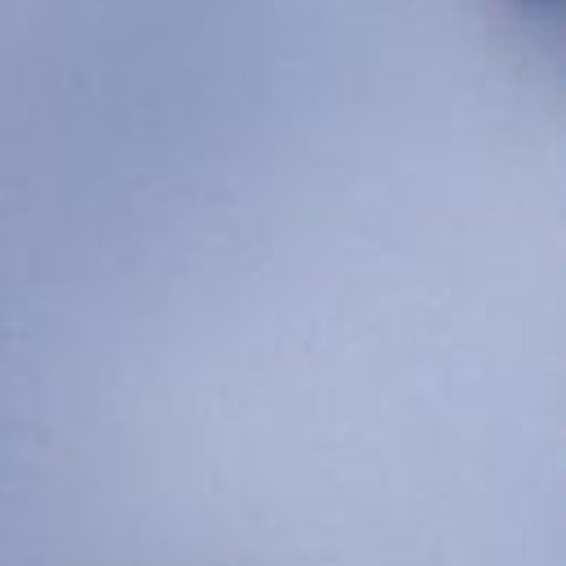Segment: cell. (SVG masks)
<instances>
[{
	"label": "cell",
	"mask_w": 566,
	"mask_h": 566,
	"mask_svg": "<svg viewBox=\"0 0 566 566\" xmlns=\"http://www.w3.org/2000/svg\"><path fill=\"white\" fill-rule=\"evenodd\" d=\"M513 4H522L526 13H535V18H548V22H553V18H557V4H562V0H513Z\"/></svg>",
	"instance_id": "cell-1"
}]
</instances>
